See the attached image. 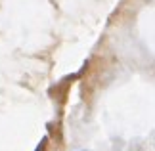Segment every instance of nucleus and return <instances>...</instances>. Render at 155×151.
I'll use <instances>...</instances> for the list:
<instances>
[{
    "label": "nucleus",
    "instance_id": "f257e3e1",
    "mask_svg": "<svg viewBox=\"0 0 155 151\" xmlns=\"http://www.w3.org/2000/svg\"><path fill=\"white\" fill-rule=\"evenodd\" d=\"M46 142H48V138H42V142H40V146L35 149V151H44V147H46Z\"/></svg>",
    "mask_w": 155,
    "mask_h": 151
},
{
    "label": "nucleus",
    "instance_id": "f03ea898",
    "mask_svg": "<svg viewBox=\"0 0 155 151\" xmlns=\"http://www.w3.org/2000/svg\"><path fill=\"white\" fill-rule=\"evenodd\" d=\"M82 151H86V149H82Z\"/></svg>",
    "mask_w": 155,
    "mask_h": 151
}]
</instances>
